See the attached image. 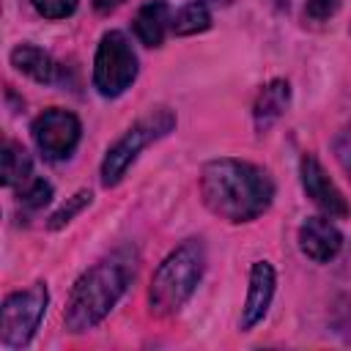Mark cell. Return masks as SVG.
I'll return each instance as SVG.
<instances>
[{"instance_id": "1", "label": "cell", "mask_w": 351, "mask_h": 351, "mask_svg": "<svg viewBox=\"0 0 351 351\" xmlns=\"http://www.w3.org/2000/svg\"><path fill=\"white\" fill-rule=\"evenodd\" d=\"M200 195L217 217L228 222H252L271 206L274 181L252 162L222 156L203 165Z\"/></svg>"}, {"instance_id": "2", "label": "cell", "mask_w": 351, "mask_h": 351, "mask_svg": "<svg viewBox=\"0 0 351 351\" xmlns=\"http://www.w3.org/2000/svg\"><path fill=\"white\" fill-rule=\"evenodd\" d=\"M134 277V261L126 252H115L96 266H90L71 288L66 304V326L71 332L93 329L123 296L129 280Z\"/></svg>"}, {"instance_id": "3", "label": "cell", "mask_w": 351, "mask_h": 351, "mask_svg": "<svg viewBox=\"0 0 351 351\" xmlns=\"http://www.w3.org/2000/svg\"><path fill=\"white\" fill-rule=\"evenodd\" d=\"M206 269V250L200 239H186L181 247H176L154 271L151 280V310L156 315H173L178 313L186 299L195 293L200 277Z\"/></svg>"}, {"instance_id": "4", "label": "cell", "mask_w": 351, "mask_h": 351, "mask_svg": "<svg viewBox=\"0 0 351 351\" xmlns=\"http://www.w3.org/2000/svg\"><path fill=\"white\" fill-rule=\"evenodd\" d=\"M173 126H176V115L167 107H156L148 115H143L137 123H132L126 129V134L107 151V156L101 162V184L104 186L118 184L123 178V173L129 170V165L137 159V154L145 145H151L154 140L170 134Z\"/></svg>"}, {"instance_id": "5", "label": "cell", "mask_w": 351, "mask_h": 351, "mask_svg": "<svg viewBox=\"0 0 351 351\" xmlns=\"http://www.w3.org/2000/svg\"><path fill=\"white\" fill-rule=\"evenodd\" d=\"M134 77H137V55L129 38L121 30L104 33L93 58V88L101 96L115 99L134 82Z\"/></svg>"}, {"instance_id": "6", "label": "cell", "mask_w": 351, "mask_h": 351, "mask_svg": "<svg viewBox=\"0 0 351 351\" xmlns=\"http://www.w3.org/2000/svg\"><path fill=\"white\" fill-rule=\"evenodd\" d=\"M47 302H49V293L44 282L8 293L0 310V343L5 348H25L33 340L47 313Z\"/></svg>"}, {"instance_id": "7", "label": "cell", "mask_w": 351, "mask_h": 351, "mask_svg": "<svg viewBox=\"0 0 351 351\" xmlns=\"http://www.w3.org/2000/svg\"><path fill=\"white\" fill-rule=\"evenodd\" d=\"M30 132H33V143L41 151V156L49 162H60V159H69L74 154L80 134H82V126H80V118L74 112L52 107V110H44L33 121Z\"/></svg>"}, {"instance_id": "8", "label": "cell", "mask_w": 351, "mask_h": 351, "mask_svg": "<svg viewBox=\"0 0 351 351\" xmlns=\"http://www.w3.org/2000/svg\"><path fill=\"white\" fill-rule=\"evenodd\" d=\"M299 176H302V186L307 192V197L329 217L346 219L351 214V206L346 203L343 192L332 184V178L326 176V170L321 167V162L313 154H304L299 162Z\"/></svg>"}, {"instance_id": "9", "label": "cell", "mask_w": 351, "mask_h": 351, "mask_svg": "<svg viewBox=\"0 0 351 351\" xmlns=\"http://www.w3.org/2000/svg\"><path fill=\"white\" fill-rule=\"evenodd\" d=\"M299 247L310 261L329 263L343 247V233L326 217H307L299 228Z\"/></svg>"}, {"instance_id": "10", "label": "cell", "mask_w": 351, "mask_h": 351, "mask_svg": "<svg viewBox=\"0 0 351 351\" xmlns=\"http://www.w3.org/2000/svg\"><path fill=\"white\" fill-rule=\"evenodd\" d=\"M274 285H277V277H274L271 263H266V261L252 263L250 288H247V299H244V310H241V329H252L258 321H263V315L271 304V296H274Z\"/></svg>"}, {"instance_id": "11", "label": "cell", "mask_w": 351, "mask_h": 351, "mask_svg": "<svg viewBox=\"0 0 351 351\" xmlns=\"http://www.w3.org/2000/svg\"><path fill=\"white\" fill-rule=\"evenodd\" d=\"M291 104V85L285 80H271L261 88L255 107H252V121L258 132H266Z\"/></svg>"}, {"instance_id": "12", "label": "cell", "mask_w": 351, "mask_h": 351, "mask_svg": "<svg viewBox=\"0 0 351 351\" xmlns=\"http://www.w3.org/2000/svg\"><path fill=\"white\" fill-rule=\"evenodd\" d=\"M134 36L145 44V47H159L165 41L167 27H173L170 19V5L165 0H148L145 5H140V11L134 14Z\"/></svg>"}, {"instance_id": "13", "label": "cell", "mask_w": 351, "mask_h": 351, "mask_svg": "<svg viewBox=\"0 0 351 351\" xmlns=\"http://www.w3.org/2000/svg\"><path fill=\"white\" fill-rule=\"evenodd\" d=\"M11 63L16 71L33 77L36 82H55L58 80V63L52 60L49 52L33 47V44H19L11 49Z\"/></svg>"}, {"instance_id": "14", "label": "cell", "mask_w": 351, "mask_h": 351, "mask_svg": "<svg viewBox=\"0 0 351 351\" xmlns=\"http://www.w3.org/2000/svg\"><path fill=\"white\" fill-rule=\"evenodd\" d=\"M30 178H33L30 154L19 143L5 140V145H3V184L5 186H22Z\"/></svg>"}, {"instance_id": "15", "label": "cell", "mask_w": 351, "mask_h": 351, "mask_svg": "<svg viewBox=\"0 0 351 351\" xmlns=\"http://www.w3.org/2000/svg\"><path fill=\"white\" fill-rule=\"evenodd\" d=\"M211 27V11L203 0L186 3L176 16H173V33L176 36H195Z\"/></svg>"}, {"instance_id": "16", "label": "cell", "mask_w": 351, "mask_h": 351, "mask_svg": "<svg viewBox=\"0 0 351 351\" xmlns=\"http://www.w3.org/2000/svg\"><path fill=\"white\" fill-rule=\"evenodd\" d=\"M52 200V184L44 178H30L19 186V206L22 211H38Z\"/></svg>"}, {"instance_id": "17", "label": "cell", "mask_w": 351, "mask_h": 351, "mask_svg": "<svg viewBox=\"0 0 351 351\" xmlns=\"http://www.w3.org/2000/svg\"><path fill=\"white\" fill-rule=\"evenodd\" d=\"M90 197H93V195H90L88 189H80L77 195H71V197H69V200L49 217V230H60L63 225H69V222H71V219L90 203Z\"/></svg>"}, {"instance_id": "18", "label": "cell", "mask_w": 351, "mask_h": 351, "mask_svg": "<svg viewBox=\"0 0 351 351\" xmlns=\"http://www.w3.org/2000/svg\"><path fill=\"white\" fill-rule=\"evenodd\" d=\"M33 8L44 16V19H63V16H71L77 3L80 0H30Z\"/></svg>"}, {"instance_id": "19", "label": "cell", "mask_w": 351, "mask_h": 351, "mask_svg": "<svg viewBox=\"0 0 351 351\" xmlns=\"http://www.w3.org/2000/svg\"><path fill=\"white\" fill-rule=\"evenodd\" d=\"M332 148H335V156H337L340 167H343V170H346V176L351 178V123H346V126L335 134Z\"/></svg>"}, {"instance_id": "20", "label": "cell", "mask_w": 351, "mask_h": 351, "mask_svg": "<svg viewBox=\"0 0 351 351\" xmlns=\"http://www.w3.org/2000/svg\"><path fill=\"white\" fill-rule=\"evenodd\" d=\"M337 8H340V0H307L304 16L313 22H326Z\"/></svg>"}, {"instance_id": "21", "label": "cell", "mask_w": 351, "mask_h": 351, "mask_svg": "<svg viewBox=\"0 0 351 351\" xmlns=\"http://www.w3.org/2000/svg\"><path fill=\"white\" fill-rule=\"evenodd\" d=\"M90 3H93V8H96L99 14H110V11L118 8L123 0H90Z\"/></svg>"}]
</instances>
